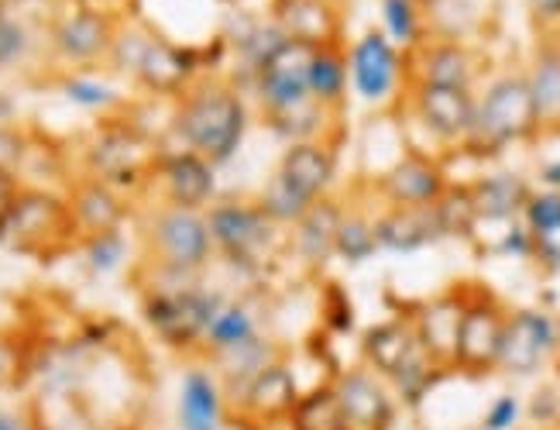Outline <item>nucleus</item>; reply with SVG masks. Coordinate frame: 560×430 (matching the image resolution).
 <instances>
[{
	"instance_id": "f257e3e1",
	"label": "nucleus",
	"mask_w": 560,
	"mask_h": 430,
	"mask_svg": "<svg viewBox=\"0 0 560 430\" xmlns=\"http://www.w3.org/2000/svg\"><path fill=\"white\" fill-rule=\"evenodd\" d=\"M173 131L186 152H197L213 170L228 165L248 131V107L241 90L224 77L192 80L179 93Z\"/></svg>"
},
{
	"instance_id": "f03ea898",
	"label": "nucleus",
	"mask_w": 560,
	"mask_h": 430,
	"mask_svg": "<svg viewBox=\"0 0 560 430\" xmlns=\"http://www.w3.org/2000/svg\"><path fill=\"white\" fill-rule=\"evenodd\" d=\"M313 53H316L313 45L282 38L276 49L255 66L261 117L292 141L316 138L327 114V107L316 104L310 93Z\"/></svg>"
},
{
	"instance_id": "7ed1b4c3",
	"label": "nucleus",
	"mask_w": 560,
	"mask_h": 430,
	"mask_svg": "<svg viewBox=\"0 0 560 430\" xmlns=\"http://www.w3.org/2000/svg\"><path fill=\"white\" fill-rule=\"evenodd\" d=\"M540 131L537 125V111H533V97H529V83L526 77H499L485 97L475 101V121L471 131L465 138V152H471L475 159L495 155L513 141L533 138Z\"/></svg>"
},
{
	"instance_id": "20e7f679",
	"label": "nucleus",
	"mask_w": 560,
	"mask_h": 430,
	"mask_svg": "<svg viewBox=\"0 0 560 430\" xmlns=\"http://www.w3.org/2000/svg\"><path fill=\"white\" fill-rule=\"evenodd\" d=\"M144 252L165 279H186L213 258V242L203 210L162 204L144 228Z\"/></svg>"
},
{
	"instance_id": "39448f33",
	"label": "nucleus",
	"mask_w": 560,
	"mask_h": 430,
	"mask_svg": "<svg viewBox=\"0 0 560 430\" xmlns=\"http://www.w3.org/2000/svg\"><path fill=\"white\" fill-rule=\"evenodd\" d=\"M77 237L69 204L45 189H21L18 204L0 221V245L21 255H56Z\"/></svg>"
},
{
	"instance_id": "423d86ee",
	"label": "nucleus",
	"mask_w": 560,
	"mask_h": 430,
	"mask_svg": "<svg viewBox=\"0 0 560 430\" xmlns=\"http://www.w3.org/2000/svg\"><path fill=\"white\" fill-rule=\"evenodd\" d=\"M203 213L213 255H224L234 269H255L269 262L279 228L265 218L258 200H221Z\"/></svg>"
},
{
	"instance_id": "0eeeda50",
	"label": "nucleus",
	"mask_w": 560,
	"mask_h": 430,
	"mask_svg": "<svg viewBox=\"0 0 560 430\" xmlns=\"http://www.w3.org/2000/svg\"><path fill=\"white\" fill-rule=\"evenodd\" d=\"M144 321L152 324V330L165 345L173 348H192L203 345L207 324L213 317V310L221 306V297H210L197 286H152L144 293Z\"/></svg>"
},
{
	"instance_id": "6e6552de",
	"label": "nucleus",
	"mask_w": 560,
	"mask_h": 430,
	"mask_svg": "<svg viewBox=\"0 0 560 430\" xmlns=\"http://www.w3.org/2000/svg\"><path fill=\"white\" fill-rule=\"evenodd\" d=\"M300 396L303 390L296 382V372H292L285 358H276V362L258 369L245 386L228 399L231 420L245 430H279L285 427Z\"/></svg>"
},
{
	"instance_id": "1a4fd4ad",
	"label": "nucleus",
	"mask_w": 560,
	"mask_h": 430,
	"mask_svg": "<svg viewBox=\"0 0 560 430\" xmlns=\"http://www.w3.org/2000/svg\"><path fill=\"white\" fill-rule=\"evenodd\" d=\"M117 62L131 69L135 80L152 90V93H165V97H173V93H183L189 83H192V66L189 59L176 49V45H168L165 38H155V35H144V32H128V42L114 35V49Z\"/></svg>"
},
{
	"instance_id": "9d476101",
	"label": "nucleus",
	"mask_w": 560,
	"mask_h": 430,
	"mask_svg": "<svg viewBox=\"0 0 560 430\" xmlns=\"http://www.w3.org/2000/svg\"><path fill=\"white\" fill-rule=\"evenodd\" d=\"M509 310L489 297V293H475L468 297L465 317H460L457 330V348H454V365L451 372H465V375H492L499 365V348H502V330H505Z\"/></svg>"
},
{
	"instance_id": "9b49d317",
	"label": "nucleus",
	"mask_w": 560,
	"mask_h": 430,
	"mask_svg": "<svg viewBox=\"0 0 560 430\" xmlns=\"http://www.w3.org/2000/svg\"><path fill=\"white\" fill-rule=\"evenodd\" d=\"M557 351H560V324L550 314L533 306L509 310L495 372L533 375V372H540Z\"/></svg>"
},
{
	"instance_id": "f8f14e48",
	"label": "nucleus",
	"mask_w": 560,
	"mask_h": 430,
	"mask_svg": "<svg viewBox=\"0 0 560 430\" xmlns=\"http://www.w3.org/2000/svg\"><path fill=\"white\" fill-rule=\"evenodd\" d=\"M330 390L340 403V410H345L351 430H393L396 427L399 399L388 390V382L375 375L372 369H364V365L345 369L330 382Z\"/></svg>"
},
{
	"instance_id": "ddd939ff",
	"label": "nucleus",
	"mask_w": 560,
	"mask_h": 430,
	"mask_svg": "<svg viewBox=\"0 0 560 430\" xmlns=\"http://www.w3.org/2000/svg\"><path fill=\"white\" fill-rule=\"evenodd\" d=\"M159 152L149 146V138L135 128H107L90 146V173L110 186H125L131 179L152 176Z\"/></svg>"
},
{
	"instance_id": "4468645a",
	"label": "nucleus",
	"mask_w": 560,
	"mask_h": 430,
	"mask_svg": "<svg viewBox=\"0 0 560 430\" xmlns=\"http://www.w3.org/2000/svg\"><path fill=\"white\" fill-rule=\"evenodd\" d=\"M348 73H351V86L361 101L385 104L399 90V80H402L399 49L388 42L385 32L361 35V42L348 56Z\"/></svg>"
},
{
	"instance_id": "2eb2a0df",
	"label": "nucleus",
	"mask_w": 560,
	"mask_h": 430,
	"mask_svg": "<svg viewBox=\"0 0 560 430\" xmlns=\"http://www.w3.org/2000/svg\"><path fill=\"white\" fill-rule=\"evenodd\" d=\"M152 179L162 194V204H173V207H189V210H203L213 200V189H217V170L200 159L197 152H162L155 159V170Z\"/></svg>"
},
{
	"instance_id": "dca6fc26",
	"label": "nucleus",
	"mask_w": 560,
	"mask_h": 430,
	"mask_svg": "<svg viewBox=\"0 0 560 430\" xmlns=\"http://www.w3.org/2000/svg\"><path fill=\"white\" fill-rule=\"evenodd\" d=\"M176 423L179 430H228L231 406L224 382L213 369H186L176 396Z\"/></svg>"
},
{
	"instance_id": "f3484780",
	"label": "nucleus",
	"mask_w": 560,
	"mask_h": 430,
	"mask_svg": "<svg viewBox=\"0 0 560 430\" xmlns=\"http://www.w3.org/2000/svg\"><path fill=\"white\" fill-rule=\"evenodd\" d=\"M417 107L423 128L447 141V146H465V138L475 121V93L457 86H423L417 83Z\"/></svg>"
},
{
	"instance_id": "a211bd4d",
	"label": "nucleus",
	"mask_w": 560,
	"mask_h": 430,
	"mask_svg": "<svg viewBox=\"0 0 560 430\" xmlns=\"http://www.w3.org/2000/svg\"><path fill=\"white\" fill-rule=\"evenodd\" d=\"M114 35H117V25L110 21V14L93 11V8H80V11L59 18L56 53L69 66H93V62L110 56Z\"/></svg>"
},
{
	"instance_id": "6ab92c4d",
	"label": "nucleus",
	"mask_w": 560,
	"mask_h": 430,
	"mask_svg": "<svg viewBox=\"0 0 560 430\" xmlns=\"http://www.w3.org/2000/svg\"><path fill=\"white\" fill-rule=\"evenodd\" d=\"M465 306H468V293L447 290L441 297L420 303L417 314H412V327H417L420 345L430 351L433 362L444 365L447 372L454 365V348H457V330H460V317H465Z\"/></svg>"
},
{
	"instance_id": "aec40b11",
	"label": "nucleus",
	"mask_w": 560,
	"mask_h": 430,
	"mask_svg": "<svg viewBox=\"0 0 560 430\" xmlns=\"http://www.w3.org/2000/svg\"><path fill=\"white\" fill-rule=\"evenodd\" d=\"M444 170L427 155H402L393 170L378 179L382 197L393 207H433L447 189Z\"/></svg>"
},
{
	"instance_id": "412c9836",
	"label": "nucleus",
	"mask_w": 560,
	"mask_h": 430,
	"mask_svg": "<svg viewBox=\"0 0 560 430\" xmlns=\"http://www.w3.org/2000/svg\"><path fill=\"white\" fill-rule=\"evenodd\" d=\"M272 21L282 38L320 45H340V11L334 0H272Z\"/></svg>"
},
{
	"instance_id": "4be33fe9",
	"label": "nucleus",
	"mask_w": 560,
	"mask_h": 430,
	"mask_svg": "<svg viewBox=\"0 0 560 430\" xmlns=\"http://www.w3.org/2000/svg\"><path fill=\"white\" fill-rule=\"evenodd\" d=\"M69 218H72V228H77V237H96V234H110V231H120L128 218V204L120 200L117 186L104 183V179H83L72 186L69 194Z\"/></svg>"
},
{
	"instance_id": "5701e85b",
	"label": "nucleus",
	"mask_w": 560,
	"mask_h": 430,
	"mask_svg": "<svg viewBox=\"0 0 560 430\" xmlns=\"http://www.w3.org/2000/svg\"><path fill=\"white\" fill-rule=\"evenodd\" d=\"M292 189H300L306 200H320L330 197V183L337 173V155L327 141L320 138H303L292 141L285 149L279 170H276Z\"/></svg>"
},
{
	"instance_id": "b1692460",
	"label": "nucleus",
	"mask_w": 560,
	"mask_h": 430,
	"mask_svg": "<svg viewBox=\"0 0 560 430\" xmlns=\"http://www.w3.org/2000/svg\"><path fill=\"white\" fill-rule=\"evenodd\" d=\"M444 231L436 221L433 207H393L375 218V242L385 252H420L433 242H441Z\"/></svg>"
},
{
	"instance_id": "393cba45",
	"label": "nucleus",
	"mask_w": 560,
	"mask_h": 430,
	"mask_svg": "<svg viewBox=\"0 0 560 430\" xmlns=\"http://www.w3.org/2000/svg\"><path fill=\"white\" fill-rule=\"evenodd\" d=\"M417 348H420V338H417V327H412V317H393L385 324H375L364 330V338H361L364 369H372L385 382L406 365V358Z\"/></svg>"
},
{
	"instance_id": "a878e982",
	"label": "nucleus",
	"mask_w": 560,
	"mask_h": 430,
	"mask_svg": "<svg viewBox=\"0 0 560 430\" xmlns=\"http://www.w3.org/2000/svg\"><path fill=\"white\" fill-rule=\"evenodd\" d=\"M340 218H345V207H340L334 197H320L296 224H292V248H296V255L303 258V266L324 269L334 258Z\"/></svg>"
},
{
	"instance_id": "bb28decb",
	"label": "nucleus",
	"mask_w": 560,
	"mask_h": 430,
	"mask_svg": "<svg viewBox=\"0 0 560 430\" xmlns=\"http://www.w3.org/2000/svg\"><path fill=\"white\" fill-rule=\"evenodd\" d=\"M468 189H471L478 221H492V224L520 221L523 218V207H526V200L533 194V189L520 176H513V173L485 176V179L471 183Z\"/></svg>"
},
{
	"instance_id": "cd10ccee",
	"label": "nucleus",
	"mask_w": 560,
	"mask_h": 430,
	"mask_svg": "<svg viewBox=\"0 0 560 430\" xmlns=\"http://www.w3.org/2000/svg\"><path fill=\"white\" fill-rule=\"evenodd\" d=\"M475 80V56L457 42L423 45L417 56V83L423 86H457L471 90Z\"/></svg>"
},
{
	"instance_id": "c85d7f7f",
	"label": "nucleus",
	"mask_w": 560,
	"mask_h": 430,
	"mask_svg": "<svg viewBox=\"0 0 560 430\" xmlns=\"http://www.w3.org/2000/svg\"><path fill=\"white\" fill-rule=\"evenodd\" d=\"M258 338H261V330H258L255 310L237 300H221V306L213 310V317L207 324L203 348L210 351V358H221L237 348H248Z\"/></svg>"
},
{
	"instance_id": "c756f323",
	"label": "nucleus",
	"mask_w": 560,
	"mask_h": 430,
	"mask_svg": "<svg viewBox=\"0 0 560 430\" xmlns=\"http://www.w3.org/2000/svg\"><path fill=\"white\" fill-rule=\"evenodd\" d=\"M526 83L533 111H537V125L560 131V42L540 45V53L526 73Z\"/></svg>"
},
{
	"instance_id": "7c9ffc66",
	"label": "nucleus",
	"mask_w": 560,
	"mask_h": 430,
	"mask_svg": "<svg viewBox=\"0 0 560 430\" xmlns=\"http://www.w3.org/2000/svg\"><path fill=\"white\" fill-rule=\"evenodd\" d=\"M348 83H351V73H348V56L340 45H320V49L313 53V62H310V93L313 101L320 107H337L345 101L348 93Z\"/></svg>"
},
{
	"instance_id": "2f4dec72",
	"label": "nucleus",
	"mask_w": 560,
	"mask_h": 430,
	"mask_svg": "<svg viewBox=\"0 0 560 430\" xmlns=\"http://www.w3.org/2000/svg\"><path fill=\"white\" fill-rule=\"evenodd\" d=\"M282 430H351V427L330 390V382H324V386L306 390L300 396V403L292 406V414Z\"/></svg>"
},
{
	"instance_id": "473e14b6",
	"label": "nucleus",
	"mask_w": 560,
	"mask_h": 430,
	"mask_svg": "<svg viewBox=\"0 0 560 430\" xmlns=\"http://www.w3.org/2000/svg\"><path fill=\"white\" fill-rule=\"evenodd\" d=\"M444 365H436L433 358H430V351L420 345L417 351H412L409 358H406V365L388 379V390L396 393V399L402 403V406H412V410H417V406L430 396V390L436 386V382L444 379Z\"/></svg>"
},
{
	"instance_id": "72a5a7b5",
	"label": "nucleus",
	"mask_w": 560,
	"mask_h": 430,
	"mask_svg": "<svg viewBox=\"0 0 560 430\" xmlns=\"http://www.w3.org/2000/svg\"><path fill=\"white\" fill-rule=\"evenodd\" d=\"M313 204L316 200H306L300 189H292L279 173H272V179L265 183V189L258 194V207L265 210V218H269L276 228H292Z\"/></svg>"
},
{
	"instance_id": "f704fd0d",
	"label": "nucleus",
	"mask_w": 560,
	"mask_h": 430,
	"mask_svg": "<svg viewBox=\"0 0 560 430\" xmlns=\"http://www.w3.org/2000/svg\"><path fill=\"white\" fill-rule=\"evenodd\" d=\"M378 252V242H375V221L364 218V213H351L345 210V218H340V228H337V242H334V255L351 262H369L372 255Z\"/></svg>"
},
{
	"instance_id": "c9c22d12",
	"label": "nucleus",
	"mask_w": 560,
	"mask_h": 430,
	"mask_svg": "<svg viewBox=\"0 0 560 430\" xmlns=\"http://www.w3.org/2000/svg\"><path fill=\"white\" fill-rule=\"evenodd\" d=\"M433 210H436L444 237H471L478 213H475V200L468 186H447L444 197L433 204Z\"/></svg>"
},
{
	"instance_id": "e433bc0d",
	"label": "nucleus",
	"mask_w": 560,
	"mask_h": 430,
	"mask_svg": "<svg viewBox=\"0 0 560 430\" xmlns=\"http://www.w3.org/2000/svg\"><path fill=\"white\" fill-rule=\"evenodd\" d=\"M382 18L393 45H420V0H382Z\"/></svg>"
},
{
	"instance_id": "4c0bfd02",
	"label": "nucleus",
	"mask_w": 560,
	"mask_h": 430,
	"mask_svg": "<svg viewBox=\"0 0 560 430\" xmlns=\"http://www.w3.org/2000/svg\"><path fill=\"white\" fill-rule=\"evenodd\" d=\"M62 93L77 107H86V111H107L117 101V93L107 83L93 80V77H72V80H66L62 83Z\"/></svg>"
},
{
	"instance_id": "58836bf2",
	"label": "nucleus",
	"mask_w": 560,
	"mask_h": 430,
	"mask_svg": "<svg viewBox=\"0 0 560 430\" xmlns=\"http://www.w3.org/2000/svg\"><path fill=\"white\" fill-rule=\"evenodd\" d=\"M83 252H86V266L93 272H110L120 266V258H125V237H120V231L86 237Z\"/></svg>"
},
{
	"instance_id": "ea45409f",
	"label": "nucleus",
	"mask_w": 560,
	"mask_h": 430,
	"mask_svg": "<svg viewBox=\"0 0 560 430\" xmlns=\"http://www.w3.org/2000/svg\"><path fill=\"white\" fill-rule=\"evenodd\" d=\"M523 224L533 234L557 228L560 224V189H540V194H529V200L523 207Z\"/></svg>"
},
{
	"instance_id": "a19ab883",
	"label": "nucleus",
	"mask_w": 560,
	"mask_h": 430,
	"mask_svg": "<svg viewBox=\"0 0 560 430\" xmlns=\"http://www.w3.org/2000/svg\"><path fill=\"white\" fill-rule=\"evenodd\" d=\"M520 420H523V399L513 393H502L485 406L478 430H516Z\"/></svg>"
},
{
	"instance_id": "79ce46f5",
	"label": "nucleus",
	"mask_w": 560,
	"mask_h": 430,
	"mask_svg": "<svg viewBox=\"0 0 560 430\" xmlns=\"http://www.w3.org/2000/svg\"><path fill=\"white\" fill-rule=\"evenodd\" d=\"M24 159H28V138L24 131L11 128V125H0V173H21Z\"/></svg>"
},
{
	"instance_id": "37998d69",
	"label": "nucleus",
	"mask_w": 560,
	"mask_h": 430,
	"mask_svg": "<svg viewBox=\"0 0 560 430\" xmlns=\"http://www.w3.org/2000/svg\"><path fill=\"white\" fill-rule=\"evenodd\" d=\"M24 49H28V35H24V28L11 18H0V69L14 66L24 56Z\"/></svg>"
},
{
	"instance_id": "c03bdc74",
	"label": "nucleus",
	"mask_w": 560,
	"mask_h": 430,
	"mask_svg": "<svg viewBox=\"0 0 560 430\" xmlns=\"http://www.w3.org/2000/svg\"><path fill=\"white\" fill-rule=\"evenodd\" d=\"M533 258L547 262L550 269H560V224L533 234Z\"/></svg>"
},
{
	"instance_id": "a18cd8bd",
	"label": "nucleus",
	"mask_w": 560,
	"mask_h": 430,
	"mask_svg": "<svg viewBox=\"0 0 560 430\" xmlns=\"http://www.w3.org/2000/svg\"><path fill=\"white\" fill-rule=\"evenodd\" d=\"M21 179L14 176V173H0V221L8 218L11 213V207L18 204V197H21Z\"/></svg>"
},
{
	"instance_id": "49530a36",
	"label": "nucleus",
	"mask_w": 560,
	"mask_h": 430,
	"mask_svg": "<svg viewBox=\"0 0 560 430\" xmlns=\"http://www.w3.org/2000/svg\"><path fill=\"white\" fill-rule=\"evenodd\" d=\"M529 11L544 25H553V21H560V0H529Z\"/></svg>"
},
{
	"instance_id": "de8ad7c7",
	"label": "nucleus",
	"mask_w": 560,
	"mask_h": 430,
	"mask_svg": "<svg viewBox=\"0 0 560 430\" xmlns=\"http://www.w3.org/2000/svg\"><path fill=\"white\" fill-rule=\"evenodd\" d=\"M0 430H42V427H38V423H32L28 417H21V414L0 410Z\"/></svg>"
},
{
	"instance_id": "09e8293b",
	"label": "nucleus",
	"mask_w": 560,
	"mask_h": 430,
	"mask_svg": "<svg viewBox=\"0 0 560 430\" xmlns=\"http://www.w3.org/2000/svg\"><path fill=\"white\" fill-rule=\"evenodd\" d=\"M544 183H547V189H560V159L557 162H550V165H544Z\"/></svg>"
},
{
	"instance_id": "8fccbe9b",
	"label": "nucleus",
	"mask_w": 560,
	"mask_h": 430,
	"mask_svg": "<svg viewBox=\"0 0 560 430\" xmlns=\"http://www.w3.org/2000/svg\"><path fill=\"white\" fill-rule=\"evenodd\" d=\"M0 18H4V0H0Z\"/></svg>"
},
{
	"instance_id": "3c124183",
	"label": "nucleus",
	"mask_w": 560,
	"mask_h": 430,
	"mask_svg": "<svg viewBox=\"0 0 560 430\" xmlns=\"http://www.w3.org/2000/svg\"><path fill=\"white\" fill-rule=\"evenodd\" d=\"M420 430H441V427H420Z\"/></svg>"
},
{
	"instance_id": "603ef678",
	"label": "nucleus",
	"mask_w": 560,
	"mask_h": 430,
	"mask_svg": "<svg viewBox=\"0 0 560 430\" xmlns=\"http://www.w3.org/2000/svg\"><path fill=\"white\" fill-rule=\"evenodd\" d=\"M557 358H560V351H557Z\"/></svg>"
},
{
	"instance_id": "864d4df0",
	"label": "nucleus",
	"mask_w": 560,
	"mask_h": 430,
	"mask_svg": "<svg viewBox=\"0 0 560 430\" xmlns=\"http://www.w3.org/2000/svg\"><path fill=\"white\" fill-rule=\"evenodd\" d=\"M420 4H423V0H420Z\"/></svg>"
}]
</instances>
